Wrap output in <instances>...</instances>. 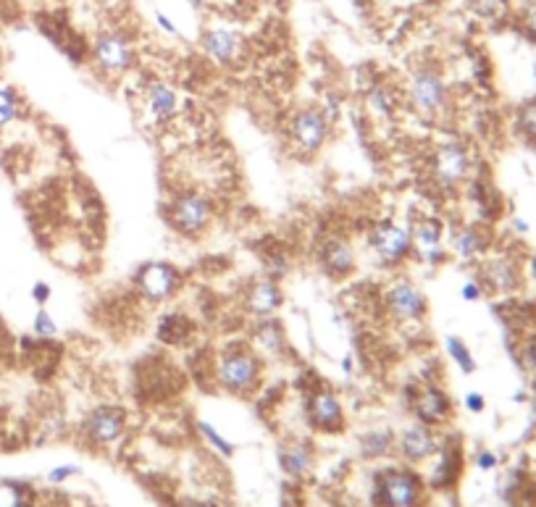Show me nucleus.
Here are the masks:
<instances>
[{
    "label": "nucleus",
    "instance_id": "f257e3e1",
    "mask_svg": "<svg viewBox=\"0 0 536 507\" xmlns=\"http://www.w3.org/2000/svg\"><path fill=\"white\" fill-rule=\"evenodd\" d=\"M263 363L261 358L247 348H232L215 358L214 378L224 392L247 395L261 384Z\"/></svg>",
    "mask_w": 536,
    "mask_h": 507
},
{
    "label": "nucleus",
    "instance_id": "f03ea898",
    "mask_svg": "<svg viewBox=\"0 0 536 507\" xmlns=\"http://www.w3.org/2000/svg\"><path fill=\"white\" fill-rule=\"evenodd\" d=\"M166 215L182 237H200L214 221V203L203 192H182L171 200Z\"/></svg>",
    "mask_w": 536,
    "mask_h": 507
},
{
    "label": "nucleus",
    "instance_id": "7ed1b4c3",
    "mask_svg": "<svg viewBox=\"0 0 536 507\" xmlns=\"http://www.w3.org/2000/svg\"><path fill=\"white\" fill-rule=\"evenodd\" d=\"M368 247L376 255L378 266L395 268L405 263L413 255V240H410V229L402 226L397 221H378L374 229L368 232Z\"/></svg>",
    "mask_w": 536,
    "mask_h": 507
},
{
    "label": "nucleus",
    "instance_id": "20e7f679",
    "mask_svg": "<svg viewBox=\"0 0 536 507\" xmlns=\"http://www.w3.org/2000/svg\"><path fill=\"white\" fill-rule=\"evenodd\" d=\"M424 481L407 468H387L376 476V502L381 507H418Z\"/></svg>",
    "mask_w": 536,
    "mask_h": 507
},
{
    "label": "nucleus",
    "instance_id": "39448f33",
    "mask_svg": "<svg viewBox=\"0 0 536 507\" xmlns=\"http://www.w3.org/2000/svg\"><path fill=\"white\" fill-rule=\"evenodd\" d=\"M92 63L106 77H121L134 66L132 40L121 32H103L90 48Z\"/></svg>",
    "mask_w": 536,
    "mask_h": 507
},
{
    "label": "nucleus",
    "instance_id": "423d86ee",
    "mask_svg": "<svg viewBox=\"0 0 536 507\" xmlns=\"http://www.w3.org/2000/svg\"><path fill=\"white\" fill-rule=\"evenodd\" d=\"M134 287L145 302L156 305L163 300H171L174 294L179 292L182 273H179V268L166 263V261H150V263L139 266L137 276H134Z\"/></svg>",
    "mask_w": 536,
    "mask_h": 507
},
{
    "label": "nucleus",
    "instance_id": "0eeeda50",
    "mask_svg": "<svg viewBox=\"0 0 536 507\" xmlns=\"http://www.w3.org/2000/svg\"><path fill=\"white\" fill-rule=\"evenodd\" d=\"M407 100L421 116H436L447 106V84L434 69H416L407 80Z\"/></svg>",
    "mask_w": 536,
    "mask_h": 507
},
{
    "label": "nucleus",
    "instance_id": "6e6552de",
    "mask_svg": "<svg viewBox=\"0 0 536 507\" xmlns=\"http://www.w3.org/2000/svg\"><path fill=\"white\" fill-rule=\"evenodd\" d=\"M384 308H387V316L397 323H421L426 319L429 302H426V294L421 292L413 282L397 279L384 292Z\"/></svg>",
    "mask_w": 536,
    "mask_h": 507
},
{
    "label": "nucleus",
    "instance_id": "1a4fd4ad",
    "mask_svg": "<svg viewBox=\"0 0 536 507\" xmlns=\"http://www.w3.org/2000/svg\"><path fill=\"white\" fill-rule=\"evenodd\" d=\"M290 139L300 153H319L329 139V121L319 108H302L290 119Z\"/></svg>",
    "mask_w": 536,
    "mask_h": 507
},
{
    "label": "nucleus",
    "instance_id": "9d476101",
    "mask_svg": "<svg viewBox=\"0 0 536 507\" xmlns=\"http://www.w3.org/2000/svg\"><path fill=\"white\" fill-rule=\"evenodd\" d=\"M468 168H471V158H468V150L460 142H445L434 150L431 174H434V182L439 187H457L468 177Z\"/></svg>",
    "mask_w": 536,
    "mask_h": 507
},
{
    "label": "nucleus",
    "instance_id": "9b49d317",
    "mask_svg": "<svg viewBox=\"0 0 536 507\" xmlns=\"http://www.w3.org/2000/svg\"><path fill=\"white\" fill-rule=\"evenodd\" d=\"M305 413L308 421L316 431H326V434H337L345 428V410L340 397L329 389V387H319L308 395L305 402Z\"/></svg>",
    "mask_w": 536,
    "mask_h": 507
},
{
    "label": "nucleus",
    "instance_id": "f8f14e48",
    "mask_svg": "<svg viewBox=\"0 0 536 507\" xmlns=\"http://www.w3.org/2000/svg\"><path fill=\"white\" fill-rule=\"evenodd\" d=\"M124 428H127V413L116 405H100L84 418V434L98 447L119 442Z\"/></svg>",
    "mask_w": 536,
    "mask_h": 507
},
{
    "label": "nucleus",
    "instance_id": "ddd939ff",
    "mask_svg": "<svg viewBox=\"0 0 536 507\" xmlns=\"http://www.w3.org/2000/svg\"><path fill=\"white\" fill-rule=\"evenodd\" d=\"M410 240H413V255H418L421 263L439 266L445 263V234L442 224L436 218H418L410 226Z\"/></svg>",
    "mask_w": 536,
    "mask_h": 507
},
{
    "label": "nucleus",
    "instance_id": "4468645a",
    "mask_svg": "<svg viewBox=\"0 0 536 507\" xmlns=\"http://www.w3.org/2000/svg\"><path fill=\"white\" fill-rule=\"evenodd\" d=\"M413 413L418 418V424H426V426H439L450 418L453 413V402L450 397L434 387V384H424L421 389H416L413 395Z\"/></svg>",
    "mask_w": 536,
    "mask_h": 507
},
{
    "label": "nucleus",
    "instance_id": "2eb2a0df",
    "mask_svg": "<svg viewBox=\"0 0 536 507\" xmlns=\"http://www.w3.org/2000/svg\"><path fill=\"white\" fill-rule=\"evenodd\" d=\"M200 48L218 66H232L242 53V37L234 29L211 27L203 32Z\"/></svg>",
    "mask_w": 536,
    "mask_h": 507
},
{
    "label": "nucleus",
    "instance_id": "dca6fc26",
    "mask_svg": "<svg viewBox=\"0 0 536 507\" xmlns=\"http://www.w3.org/2000/svg\"><path fill=\"white\" fill-rule=\"evenodd\" d=\"M142 100H145L148 119L156 121V124H166L179 113V92L168 81H150L142 92Z\"/></svg>",
    "mask_w": 536,
    "mask_h": 507
},
{
    "label": "nucleus",
    "instance_id": "f3484780",
    "mask_svg": "<svg viewBox=\"0 0 536 507\" xmlns=\"http://www.w3.org/2000/svg\"><path fill=\"white\" fill-rule=\"evenodd\" d=\"M395 445H397V453L407 463H424V460H429L431 454L439 453V442H436V436L431 434V428L426 424L407 426Z\"/></svg>",
    "mask_w": 536,
    "mask_h": 507
},
{
    "label": "nucleus",
    "instance_id": "a211bd4d",
    "mask_svg": "<svg viewBox=\"0 0 536 507\" xmlns=\"http://www.w3.org/2000/svg\"><path fill=\"white\" fill-rule=\"evenodd\" d=\"M282 302H284V292H282V287L276 284V279H258L253 287H250V292H247V311L253 313V316H258V319H271V316H276L279 313V308H282Z\"/></svg>",
    "mask_w": 536,
    "mask_h": 507
},
{
    "label": "nucleus",
    "instance_id": "6ab92c4d",
    "mask_svg": "<svg viewBox=\"0 0 536 507\" xmlns=\"http://www.w3.org/2000/svg\"><path fill=\"white\" fill-rule=\"evenodd\" d=\"M321 268L334 279H348L355 271V250L348 240L331 237L321 247Z\"/></svg>",
    "mask_w": 536,
    "mask_h": 507
},
{
    "label": "nucleus",
    "instance_id": "aec40b11",
    "mask_svg": "<svg viewBox=\"0 0 536 507\" xmlns=\"http://www.w3.org/2000/svg\"><path fill=\"white\" fill-rule=\"evenodd\" d=\"M253 342H255V348L263 349L271 358H279V355L287 352V334H284V326L273 319V316H271V319L258 320V326L253 329Z\"/></svg>",
    "mask_w": 536,
    "mask_h": 507
},
{
    "label": "nucleus",
    "instance_id": "412c9836",
    "mask_svg": "<svg viewBox=\"0 0 536 507\" xmlns=\"http://www.w3.org/2000/svg\"><path fill=\"white\" fill-rule=\"evenodd\" d=\"M279 460H282V468L292 479H300V476L311 474V468H313V453H311V447L305 442H290V445H284Z\"/></svg>",
    "mask_w": 536,
    "mask_h": 507
},
{
    "label": "nucleus",
    "instance_id": "4be33fe9",
    "mask_svg": "<svg viewBox=\"0 0 536 507\" xmlns=\"http://www.w3.org/2000/svg\"><path fill=\"white\" fill-rule=\"evenodd\" d=\"M453 253H455L457 258H465V261H471V258H476V255H482L483 247H486V237H483V232L479 226H474V224H468V226H460L453 232Z\"/></svg>",
    "mask_w": 536,
    "mask_h": 507
},
{
    "label": "nucleus",
    "instance_id": "5701e85b",
    "mask_svg": "<svg viewBox=\"0 0 536 507\" xmlns=\"http://www.w3.org/2000/svg\"><path fill=\"white\" fill-rule=\"evenodd\" d=\"M192 337V320L179 316V313H171L161 319V326H158V340L163 345H171V348H182Z\"/></svg>",
    "mask_w": 536,
    "mask_h": 507
},
{
    "label": "nucleus",
    "instance_id": "b1692460",
    "mask_svg": "<svg viewBox=\"0 0 536 507\" xmlns=\"http://www.w3.org/2000/svg\"><path fill=\"white\" fill-rule=\"evenodd\" d=\"M366 108L374 119H392V113L397 110V98L387 84H371L366 90Z\"/></svg>",
    "mask_w": 536,
    "mask_h": 507
},
{
    "label": "nucleus",
    "instance_id": "393cba45",
    "mask_svg": "<svg viewBox=\"0 0 536 507\" xmlns=\"http://www.w3.org/2000/svg\"><path fill=\"white\" fill-rule=\"evenodd\" d=\"M395 450V434L389 428H374L360 439V453L368 460H378Z\"/></svg>",
    "mask_w": 536,
    "mask_h": 507
},
{
    "label": "nucleus",
    "instance_id": "a878e982",
    "mask_svg": "<svg viewBox=\"0 0 536 507\" xmlns=\"http://www.w3.org/2000/svg\"><path fill=\"white\" fill-rule=\"evenodd\" d=\"M483 273H486V282L494 287V290H512L515 287V268L510 263L508 258H494V261H489L486 268H483Z\"/></svg>",
    "mask_w": 536,
    "mask_h": 507
},
{
    "label": "nucleus",
    "instance_id": "bb28decb",
    "mask_svg": "<svg viewBox=\"0 0 536 507\" xmlns=\"http://www.w3.org/2000/svg\"><path fill=\"white\" fill-rule=\"evenodd\" d=\"M19 119H22V100H19L16 90L0 84V129L11 127Z\"/></svg>",
    "mask_w": 536,
    "mask_h": 507
},
{
    "label": "nucleus",
    "instance_id": "cd10ccee",
    "mask_svg": "<svg viewBox=\"0 0 536 507\" xmlns=\"http://www.w3.org/2000/svg\"><path fill=\"white\" fill-rule=\"evenodd\" d=\"M447 352H450V358L455 360L457 368H460L463 374H474V371H476V360H474L471 349H468V345H465L463 340L447 337Z\"/></svg>",
    "mask_w": 536,
    "mask_h": 507
},
{
    "label": "nucleus",
    "instance_id": "c85d7f7f",
    "mask_svg": "<svg viewBox=\"0 0 536 507\" xmlns=\"http://www.w3.org/2000/svg\"><path fill=\"white\" fill-rule=\"evenodd\" d=\"M471 8H474L476 16L497 22L508 14V0H471Z\"/></svg>",
    "mask_w": 536,
    "mask_h": 507
},
{
    "label": "nucleus",
    "instance_id": "c756f323",
    "mask_svg": "<svg viewBox=\"0 0 536 507\" xmlns=\"http://www.w3.org/2000/svg\"><path fill=\"white\" fill-rule=\"evenodd\" d=\"M32 331H34L37 340H53V337H58V323L45 308H40L34 313V320H32Z\"/></svg>",
    "mask_w": 536,
    "mask_h": 507
},
{
    "label": "nucleus",
    "instance_id": "7c9ffc66",
    "mask_svg": "<svg viewBox=\"0 0 536 507\" xmlns=\"http://www.w3.org/2000/svg\"><path fill=\"white\" fill-rule=\"evenodd\" d=\"M0 507H27V492L16 483H0Z\"/></svg>",
    "mask_w": 536,
    "mask_h": 507
},
{
    "label": "nucleus",
    "instance_id": "2f4dec72",
    "mask_svg": "<svg viewBox=\"0 0 536 507\" xmlns=\"http://www.w3.org/2000/svg\"><path fill=\"white\" fill-rule=\"evenodd\" d=\"M200 434H203V436H206V439H208V442H211V445H214L215 450H218L221 454L234 453V445H232V442H226V439H224V436H221V434H218V431H215L211 424L200 421Z\"/></svg>",
    "mask_w": 536,
    "mask_h": 507
},
{
    "label": "nucleus",
    "instance_id": "473e14b6",
    "mask_svg": "<svg viewBox=\"0 0 536 507\" xmlns=\"http://www.w3.org/2000/svg\"><path fill=\"white\" fill-rule=\"evenodd\" d=\"M482 294H483V287L476 282V279H468V282L460 287V297H463L465 302H476Z\"/></svg>",
    "mask_w": 536,
    "mask_h": 507
},
{
    "label": "nucleus",
    "instance_id": "72a5a7b5",
    "mask_svg": "<svg viewBox=\"0 0 536 507\" xmlns=\"http://www.w3.org/2000/svg\"><path fill=\"white\" fill-rule=\"evenodd\" d=\"M51 297H53V290H51L48 282H37V284L32 287V300H34L37 305H45Z\"/></svg>",
    "mask_w": 536,
    "mask_h": 507
},
{
    "label": "nucleus",
    "instance_id": "f704fd0d",
    "mask_svg": "<svg viewBox=\"0 0 536 507\" xmlns=\"http://www.w3.org/2000/svg\"><path fill=\"white\" fill-rule=\"evenodd\" d=\"M521 127H523V132L529 134V137H536V106L523 110V116H521Z\"/></svg>",
    "mask_w": 536,
    "mask_h": 507
},
{
    "label": "nucleus",
    "instance_id": "c9c22d12",
    "mask_svg": "<svg viewBox=\"0 0 536 507\" xmlns=\"http://www.w3.org/2000/svg\"><path fill=\"white\" fill-rule=\"evenodd\" d=\"M523 27H526V32L536 40V0L534 3H529V8L523 11Z\"/></svg>",
    "mask_w": 536,
    "mask_h": 507
},
{
    "label": "nucleus",
    "instance_id": "e433bc0d",
    "mask_svg": "<svg viewBox=\"0 0 536 507\" xmlns=\"http://www.w3.org/2000/svg\"><path fill=\"white\" fill-rule=\"evenodd\" d=\"M156 24H158V27H161L163 32H166V34H171V37H177V34H179L177 24H174V22H171V19H168V16L163 14V11H156Z\"/></svg>",
    "mask_w": 536,
    "mask_h": 507
},
{
    "label": "nucleus",
    "instance_id": "4c0bfd02",
    "mask_svg": "<svg viewBox=\"0 0 536 507\" xmlns=\"http://www.w3.org/2000/svg\"><path fill=\"white\" fill-rule=\"evenodd\" d=\"M74 474H77V468H74V465H61V468L51 471V476H48V479L53 481V483H61V481H66L69 476H74Z\"/></svg>",
    "mask_w": 536,
    "mask_h": 507
},
{
    "label": "nucleus",
    "instance_id": "58836bf2",
    "mask_svg": "<svg viewBox=\"0 0 536 507\" xmlns=\"http://www.w3.org/2000/svg\"><path fill=\"white\" fill-rule=\"evenodd\" d=\"M465 407L471 410V413H482L483 410V397L479 392H471L468 397H465Z\"/></svg>",
    "mask_w": 536,
    "mask_h": 507
},
{
    "label": "nucleus",
    "instance_id": "ea45409f",
    "mask_svg": "<svg viewBox=\"0 0 536 507\" xmlns=\"http://www.w3.org/2000/svg\"><path fill=\"white\" fill-rule=\"evenodd\" d=\"M494 463H497V457L492 453H482L479 454V465H482L483 471H489V468H494Z\"/></svg>",
    "mask_w": 536,
    "mask_h": 507
},
{
    "label": "nucleus",
    "instance_id": "a19ab883",
    "mask_svg": "<svg viewBox=\"0 0 536 507\" xmlns=\"http://www.w3.org/2000/svg\"><path fill=\"white\" fill-rule=\"evenodd\" d=\"M515 229H518V232H529V224L521 221V218H515Z\"/></svg>",
    "mask_w": 536,
    "mask_h": 507
},
{
    "label": "nucleus",
    "instance_id": "79ce46f5",
    "mask_svg": "<svg viewBox=\"0 0 536 507\" xmlns=\"http://www.w3.org/2000/svg\"><path fill=\"white\" fill-rule=\"evenodd\" d=\"M366 3H368V0H352V5H358V8H363Z\"/></svg>",
    "mask_w": 536,
    "mask_h": 507
},
{
    "label": "nucleus",
    "instance_id": "37998d69",
    "mask_svg": "<svg viewBox=\"0 0 536 507\" xmlns=\"http://www.w3.org/2000/svg\"><path fill=\"white\" fill-rule=\"evenodd\" d=\"M187 507H200V505H187Z\"/></svg>",
    "mask_w": 536,
    "mask_h": 507
}]
</instances>
